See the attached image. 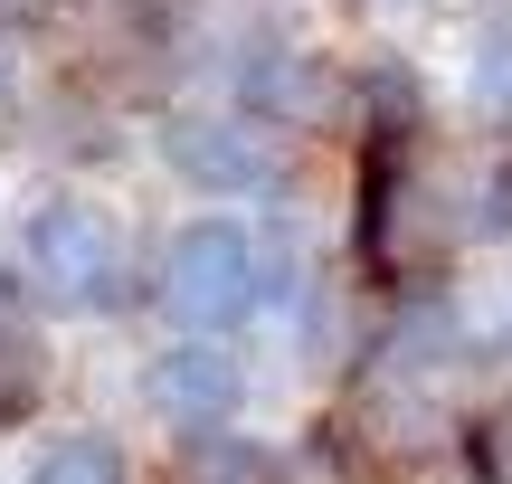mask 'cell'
Segmentation results:
<instances>
[{"label":"cell","mask_w":512,"mask_h":484,"mask_svg":"<svg viewBox=\"0 0 512 484\" xmlns=\"http://www.w3.org/2000/svg\"><path fill=\"white\" fill-rule=\"evenodd\" d=\"M247 304H256V228L228 219V209L181 219L171 247H162V314L200 342V333H219V323H238Z\"/></svg>","instance_id":"obj_1"},{"label":"cell","mask_w":512,"mask_h":484,"mask_svg":"<svg viewBox=\"0 0 512 484\" xmlns=\"http://www.w3.org/2000/svg\"><path fill=\"white\" fill-rule=\"evenodd\" d=\"M29 276L48 285V295H67V304H114V295H124V276H133L124 219H114L105 200H86V190L48 200L29 219Z\"/></svg>","instance_id":"obj_2"},{"label":"cell","mask_w":512,"mask_h":484,"mask_svg":"<svg viewBox=\"0 0 512 484\" xmlns=\"http://www.w3.org/2000/svg\"><path fill=\"white\" fill-rule=\"evenodd\" d=\"M162 152H171V171H181V181L228 190V200H247V190H275V181H285V133H275L266 114H238V105L171 114Z\"/></svg>","instance_id":"obj_3"},{"label":"cell","mask_w":512,"mask_h":484,"mask_svg":"<svg viewBox=\"0 0 512 484\" xmlns=\"http://www.w3.org/2000/svg\"><path fill=\"white\" fill-rule=\"evenodd\" d=\"M143 409L162 418L171 437H228V418L247 409V371L219 352V342H171V352L143 361Z\"/></svg>","instance_id":"obj_4"},{"label":"cell","mask_w":512,"mask_h":484,"mask_svg":"<svg viewBox=\"0 0 512 484\" xmlns=\"http://www.w3.org/2000/svg\"><path fill=\"white\" fill-rule=\"evenodd\" d=\"M351 428H361V437H370L380 456H427V447H437V399H427V380L389 371L380 390H361Z\"/></svg>","instance_id":"obj_5"},{"label":"cell","mask_w":512,"mask_h":484,"mask_svg":"<svg viewBox=\"0 0 512 484\" xmlns=\"http://www.w3.org/2000/svg\"><path fill=\"white\" fill-rule=\"evenodd\" d=\"M38 390H48V333H38V314L19 304V285L0 276V428L29 418Z\"/></svg>","instance_id":"obj_6"},{"label":"cell","mask_w":512,"mask_h":484,"mask_svg":"<svg viewBox=\"0 0 512 484\" xmlns=\"http://www.w3.org/2000/svg\"><path fill=\"white\" fill-rule=\"evenodd\" d=\"M19 484H133V466L105 428H48L19 466Z\"/></svg>","instance_id":"obj_7"},{"label":"cell","mask_w":512,"mask_h":484,"mask_svg":"<svg viewBox=\"0 0 512 484\" xmlns=\"http://www.w3.org/2000/svg\"><path fill=\"white\" fill-rule=\"evenodd\" d=\"M171 484H285V466H275V447L228 428V437H190L171 456Z\"/></svg>","instance_id":"obj_8"},{"label":"cell","mask_w":512,"mask_h":484,"mask_svg":"<svg viewBox=\"0 0 512 484\" xmlns=\"http://www.w3.org/2000/svg\"><path fill=\"white\" fill-rule=\"evenodd\" d=\"M465 456H475V484H512V399L484 409V428L465 437Z\"/></svg>","instance_id":"obj_9"},{"label":"cell","mask_w":512,"mask_h":484,"mask_svg":"<svg viewBox=\"0 0 512 484\" xmlns=\"http://www.w3.org/2000/svg\"><path fill=\"white\" fill-rule=\"evenodd\" d=\"M10 86H19V67H10V48H0V105H10Z\"/></svg>","instance_id":"obj_10"},{"label":"cell","mask_w":512,"mask_h":484,"mask_svg":"<svg viewBox=\"0 0 512 484\" xmlns=\"http://www.w3.org/2000/svg\"><path fill=\"white\" fill-rule=\"evenodd\" d=\"M0 10H19V0H0Z\"/></svg>","instance_id":"obj_11"}]
</instances>
